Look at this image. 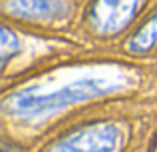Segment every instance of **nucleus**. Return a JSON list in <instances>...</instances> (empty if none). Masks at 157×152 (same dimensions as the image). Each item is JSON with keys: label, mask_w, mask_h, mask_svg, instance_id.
<instances>
[{"label": "nucleus", "mask_w": 157, "mask_h": 152, "mask_svg": "<svg viewBox=\"0 0 157 152\" xmlns=\"http://www.w3.org/2000/svg\"><path fill=\"white\" fill-rule=\"evenodd\" d=\"M121 132L115 124H90L68 134L48 152H117Z\"/></svg>", "instance_id": "nucleus-2"}, {"label": "nucleus", "mask_w": 157, "mask_h": 152, "mask_svg": "<svg viewBox=\"0 0 157 152\" xmlns=\"http://www.w3.org/2000/svg\"><path fill=\"white\" fill-rule=\"evenodd\" d=\"M121 88L123 82L107 80V78H84V80L72 82L54 92H20L18 96H10L4 102V110H6V114L20 118V120H34V118L58 112L74 102L105 96V94Z\"/></svg>", "instance_id": "nucleus-1"}, {"label": "nucleus", "mask_w": 157, "mask_h": 152, "mask_svg": "<svg viewBox=\"0 0 157 152\" xmlns=\"http://www.w3.org/2000/svg\"><path fill=\"white\" fill-rule=\"evenodd\" d=\"M2 152H10V150H8V148H6V146H4V148H2Z\"/></svg>", "instance_id": "nucleus-6"}, {"label": "nucleus", "mask_w": 157, "mask_h": 152, "mask_svg": "<svg viewBox=\"0 0 157 152\" xmlns=\"http://www.w3.org/2000/svg\"><path fill=\"white\" fill-rule=\"evenodd\" d=\"M143 0H96L90 10V24L100 34L123 30L135 16Z\"/></svg>", "instance_id": "nucleus-3"}, {"label": "nucleus", "mask_w": 157, "mask_h": 152, "mask_svg": "<svg viewBox=\"0 0 157 152\" xmlns=\"http://www.w3.org/2000/svg\"><path fill=\"white\" fill-rule=\"evenodd\" d=\"M4 10L16 18L36 22H58L70 16V0H6Z\"/></svg>", "instance_id": "nucleus-4"}, {"label": "nucleus", "mask_w": 157, "mask_h": 152, "mask_svg": "<svg viewBox=\"0 0 157 152\" xmlns=\"http://www.w3.org/2000/svg\"><path fill=\"white\" fill-rule=\"evenodd\" d=\"M157 44V12L131 36L129 40V50L131 52H147Z\"/></svg>", "instance_id": "nucleus-5"}]
</instances>
